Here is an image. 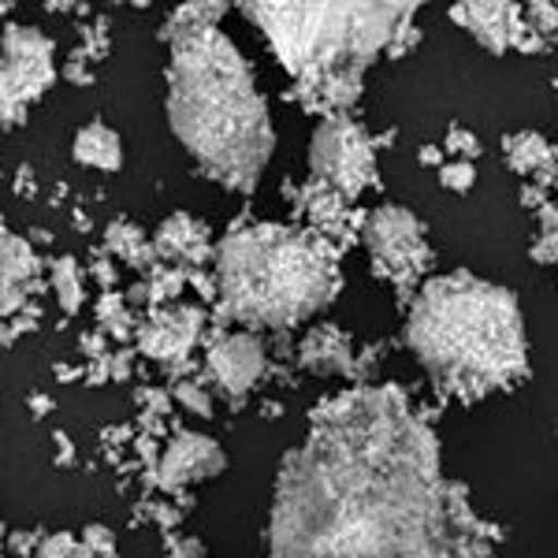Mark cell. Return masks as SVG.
I'll use <instances>...</instances> for the list:
<instances>
[{
  "label": "cell",
  "instance_id": "1",
  "mask_svg": "<svg viewBox=\"0 0 558 558\" xmlns=\"http://www.w3.org/2000/svg\"><path fill=\"white\" fill-rule=\"evenodd\" d=\"M272 558H495L395 395H350L279 465Z\"/></svg>",
  "mask_w": 558,
  "mask_h": 558
},
{
  "label": "cell",
  "instance_id": "2",
  "mask_svg": "<svg viewBox=\"0 0 558 558\" xmlns=\"http://www.w3.org/2000/svg\"><path fill=\"white\" fill-rule=\"evenodd\" d=\"M220 12V4H194L168 23V120L205 175L250 194L272 153V123L254 71L235 41L216 31Z\"/></svg>",
  "mask_w": 558,
  "mask_h": 558
},
{
  "label": "cell",
  "instance_id": "3",
  "mask_svg": "<svg viewBox=\"0 0 558 558\" xmlns=\"http://www.w3.org/2000/svg\"><path fill=\"white\" fill-rule=\"evenodd\" d=\"M410 343L428 373L458 395H484L525 373L518 302L470 272L444 276L421 291L410 313Z\"/></svg>",
  "mask_w": 558,
  "mask_h": 558
},
{
  "label": "cell",
  "instance_id": "4",
  "mask_svg": "<svg viewBox=\"0 0 558 558\" xmlns=\"http://www.w3.org/2000/svg\"><path fill=\"white\" fill-rule=\"evenodd\" d=\"M260 23L283 68L302 86H313L328 101H347L357 89L362 68L413 8L399 4H246Z\"/></svg>",
  "mask_w": 558,
  "mask_h": 558
},
{
  "label": "cell",
  "instance_id": "5",
  "mask_svg": "<svg viewBox=\"0 0 558 558\" xmlns=\"http://www.w3.org/2000/svg\"><path fill=\"white\" fill-rule=\"evenodd\" d=\"M220 291L242 324H294L331 294V260L294 228H239L220 246Z\"/></svg>",
  "mask_w": 558,
  "mask_h": 558
},
{
  "label": "cell",
  "instance_id": "6",
  "mask_svg": "<svg viewBox=\"0 0 558 558\" xmlns=\"http://www.w3.org/2000/svg\"><path fill=\"white\" fill-rule=\"evenodd\" d=\"M310 172L339 197L362 194L376 179V157L368 134L347 116H328L310 142Z\"/></svg>",
  "mask_w": 558,
  "mask_h": 558
},
{
  "label": "cell",
  "instance_id": "7",
  "mask_svg": "<svg viewBox=\"0 0 558 558\" xmlns=\"http://www.w3.org/2000/svg\"><path fill=\"white\" fill-rule=\"evenodd\" d=\"M52 86V41L34 26L8 23L4 31V123H20L26 105H34Z\"/></svg>",
  "mask_w": 558,
  "mask_h": 558
},
{
  "label": "cell",
  "instance_id": "8",
  "mask_svg": "<svg viewBox=\"0 0 558 558\" xmlns=\"http://www.w3.org/2000/svg\"><path fill=\"white\" fill-rule=\"evenodd\" d=\"M365 242L373 250L376 265L387 276H413L425 268L428 246L421 235V223L413 220V213L399 209V205H380L365 223Z\"/></svg>",
  "mask_w": 558,
  "mask_h": 558
},
{
  "label": "cell",
  "instance_id": "9",
  "mask_svg": "<svg viewBox=\"0 0 558 558\" xmlns=\"http://www.w3.org/2000/svg\"><path fill=\"white\" fill-rule=\"evenodd\" d=\"M209 368L223 391L242 395L265 373V347L254 336H231L223 343H216V350L209 354Z\"/></svg>",
  "mask_w": 558,
  "mask_h": 558
},
{
  "label": "cell",
  "instance_id": "10",
  "mask_svg": "<svg viewBox=\"0 0 558 558\" xmlns=\"http://www.w3.org/2000/svg\"><path fill=\"white\" fill-rule=\"evenodd\" d=\"M223 470V451L213 444V439L205 436H179L172 439V447H168L165 462H160V481L172 484H191V481H202V476H213Z\"/></svg>",
  "mask_w": 558,
  "mask_h": 558
},
{
  "label": "cell",
  "instance_id": "11",
  "mask_svg": "<svg viewBox=\"0 0 558 558\" xmlns=\"http://www.w3.org/2000/svg\"><path fill=\"white\" fill-rule=\"evenodd\" d=\"M518 8L510 4H462L454 8V20L473 31L481 38L484 49L492 52H507L514 45V34H518V23H514Z\"/></svg>",
  "mask_w": 558,
  "mask_h": 558
},
{
  "label": "cell",
  "instance_id": "12",
  "mask_svg": "<svg viewBox=\"0 0 558 558\" xmlns=\"http://www.w3.org/2000/svg\"><path fill=\"white\" fill-rule=\"evenodd\" d=\"M71 157L83 168H94V172H116L123 165V146L120 134L105 123H89L75 134V146H71Z\"/></svg>",
  "mask_w": 558,
  "mask_h": 558
},
{
  "label": "cell",
  "instance_id": "13",
  "mask_svg": "<svg viewBox=\"0 0 558 558\" xmlns=\"http://www.w3.org/2000/svg\"><path fill=\"white\" fill-rule=\"evenodd\" d=\"M194 336H197V313L186 310V313H172V317H160L157 324H149L146 336H142V347H146L153 357H172V354H183Z\"/></svg>",
  "mask_w": 558,
  "mask_h": 558
},
{
  "label": "cell",
  "instance_id": "14",
  "mask_svg": "<svg viewBox=\"0 0 558 558\" xmlns=\"http://www.w3.org/2000/svg\"><path fill=\"white\" fill-rule=\"evenodd\" d=\"M205 242V228L191 216H172V220L160 228V246L168 250V254H183L191 257V250L197 254V246Z\"/></svg>",
  "mask_w": 558,
  "mask_h": 558
},
{
  "label": "cell",
  "instance_id": "15",
  "mask_svg": "<svg viewBox=\"0 0 558 558\" xmlns=\"http://www.w3.org/2000/svg\"><path fill=\"white\" fill-rule=\"evenodd\" d=\"M34 268H38V265H34L26 242L12 239V231H8V235H4V287H12V279H15V283H23V279L31 276Z\"/></svg>",
  "mask_w": 558,
  "mask_h": 558
},
{
  "label": "cell",
  "instance_id": "16",
  "mask_svg": "<svg viewBox=\"0 0 558 558\" xmlns=\"http://www.w3.org/2000/svg\"><path fill=\"white\" fill-rule=\"evenodd\" d=\"M507 153H510V160H514V168L533 172L539 160H547L551 149H547L544 138H536V134H518V138H507Z\"/></svg>",
  "mask_w": 558,
  "mask_h": 558
},
{
  "label": "cell",
  "instance_id": "17",
  "mask_svg": "<svg viewBox=\"0 0 558 558\" xmlns=\"http://www.w3.org/2000/svg\"><path fill=\"white\" fill-rule=\"evenodd\" d=\"M52 287L60 291L64 310H78V302H83V283H78V272L71 268V260H60L57 265V272H52Z\"/></svg>",
  "mask_w": 558,
  "mask_h": 558
},
{
  "label": "cell",
  "instance_id": "18",
  "mask_svg": "<svg viewBox=\"0 0 558 558\" xmlns=\"http://www.w3.org/2000/svg\"><path fill=\"white\" fill-rule=\"evenodd\" d=\"M536 257L539 260H547V265H558V205L551 213H547V223H544V235H539L536 242Z\"/></svg>",
  "mask_w": 558,
  "mask_h": 558
},
{
  "label": "cell",
  "instance_id": "19",
  "mask_svg": "<svg viewBox=\"0 0 558 558\" xmlns=\"http://www.w3.org/2000/svg\"><path fill=\"white\" fill-rule=\"evenodd\" d=\"M444 183L451 186V191H465V186H473V165L470 160H462V165H451V168H444Z\"/></svg>",
  "mask_w": 558,
  "mask_h": 558
},
{
  "label": "cell",
  "instance_id": "20",
  "mask_svg": "<svg viewBox=\"0 0 558 558\" xmlns=\"http://www.w3.org/2000/svg\"><path fill=\"white\" fill-rule=\"evenodd\" d=\"M71 555H75V539H71V536L45 539V547L38 551V558H71Z\"/></svg>",
  "mask_w": 558,
  "mask_h": 558
},
{
  "label": "cell",
  "instance_id": "21",
  "mask_svg": "<svg viewBox=\"0 0 558 558\" xmlns=\"http://www.w3.org/2000/svg\"><path fill=\"white\" fill-rule=\"evenodd\" d=\"M172 558H202V551H197L194 544H183V547H179V551H175Z\"/></svg>",
  "mask_w": 558,
  "mask_h": 558
}]
</instances>
